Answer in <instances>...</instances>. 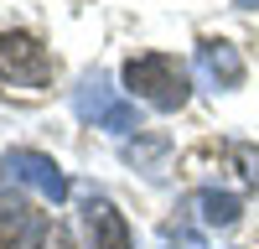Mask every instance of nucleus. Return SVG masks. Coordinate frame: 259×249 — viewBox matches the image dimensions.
Returning <instances> with one entry per match:
<instances>
[{
	"label": "nucleus",
	"instance_id": "nucleus-11",
	"mask_svg": "<svg viewBox=\"0 0 259 249\" xmlns=\"http://www.w3.org/2000/svg\"><path fill=\"white\" fill-rule=\"evenodd\" d=\"M233 6H239V11H259V0H233Z\"/></svg>",
	"mask_w": 259,
	"mask_h": 249
},
{
	"label": "nucleus",
	"instance_id": "nucleus-3",
	"mask_svg": "<svg viewBox=\"0 0 259 249\" xmlns=\"http://www.w3.org/2000/svg\"><path fill=\"white\" fill-rule=\"evenodd\" d=\"M0 78L11 83H26V89H41L52 78V57L36 36H21V31H0Z\"/></svg>",
	"mask_w": 259,
	"mask_h": 249
},
{
	"label": "nucleus",
	"instance_id": "nucleus-6",
	"mask_svg": "<svg viewBox=\"0 0 259 249\" xmlns=\"http://www.w3.org/2000/svg\"><path fill=\"white\" fill-rule=\"evenodd\" d=\"M192 68H197V78L207 89H239L244 83V57H239V47H228V42H197Z\"/></svg>",
	"mask_w": 259,
	"mask_h": 249
},
{
	"label": "nucleus",
	"instance_id": "nucleus-10",
	"mask_svg": "<svg viewBox=\"0 0 259 249\" xmlns=\"http://www.w3.org/2000/svg\"><path fill=\"white\" fill-rule=\"evenodd\" d=\"M161 249H207L197 228H161Z\"/></svg>",
	"mask_w": 259,
	"mask_h": 249
},
{
	"label": "nucleus",
	"instance_id": "nucleus-9",
	"mask_svg": "<svg viewBox=\"0 0 259 249\" xmlns=\"http://www.w3.org/2000/svg\"><path fill=\"white\" fill-rule=\"evenodd\" d=\"M26 208H21V197H16V177L6 172V161H0V223H16Z\"/></svg>",
	"mask_w": 259,
	"mask_h": 249
},
{
	"label": "nucleus",
	"instance_id": "nucleus-5",
	"mask_svg": "<svg viewBox=\"0 0 259 249\" xmlns=\"http://www.w3.org/2000/svg\"><path fill=\"white\" fill-rule=\"evenodd\" d=\"M83 228H89V249H135L130 244V223L109 197H94L83 202Z\"/></svg>",
	"mask_w": 259,
	"mask_h": 249
},
{
	"label": "nucleus",
	"instance_id": "nucleus-1",
	"mask_svg": "<svg viewBox=\"0 0 259 249\" xmlns=\"http://www.w3.org/2000/svg\"><path fill=\"white\" fill-rule=\"evenodd\" d=\"M124 89L135 99H145L150 109H182V104H187V73H182L177 57L145 52V57L124 62Z\"/></svg>",
	"mask_w": 259,
	"mask_h": 249
},
{
	"label": "nucleus",
	"instance_id": "nucleus-2",
	"mask_svg": "<svg viewBox=\"0 0 259 249\" xmlns=\"http://www.w3.org/2000/svg\"><path fill=\"white\" fill-rule=\"evenodd\" d=\"M73 114L89 119V124H99V130H114V135L140 130V109H135V99H119L99 73L83 78L78 89H73Z\"/></svg>",
	"mask_w": 259,
	"mask_h": 249
},
{
	"label": "nucleus",
	"instance_id": "nucleus-4",
	"mask_svg": "<svg viewBox=\"0 0 259 249\" xmlns=\"http://www.w3.org/2000/svg\"><path fill=\"white\" fill-rule=\"evenodd\" d=\"M6 172H11L21 187L41 192L47 202H62V197H68V177H62V166H57L52 156H41V151H11V156H6Z\"/></svg>",
	"mask_w": 259,
	"mask_h": 249
},
{
	"label": "nucleus",
	"instance_id": "nucleus-8",
	"mask_svg": "<svg viewBox=\"0 0 259 249\" xmlns=\"http://www.w3.org/2000/svg\"><path fill=\"white\" fill-rule=\"evenodd\" d=\"M41 239H47V218L26 213L16 218V239H0V249H41Z\"/></svg>",
	"mask_w": 259,
	"mask_h": 249
},
{
	"label": "nucleus",
	"instance_id": "nucleus-7",
	"mask_svg": "<svg viewBox=\"0 0 259 249\" xmlns=\"http://www.w3.org/2000/svg\"><path fill=\"white\" fill-rule=\"evenodd\" d=\"M197 208H202V223H212V228H233L239 223V197L233 192H218V187H207V192H197Z\"/></svg>",
	"mask_w": 259,
	"mask_h": 249
}]
</instances>
